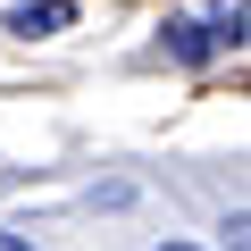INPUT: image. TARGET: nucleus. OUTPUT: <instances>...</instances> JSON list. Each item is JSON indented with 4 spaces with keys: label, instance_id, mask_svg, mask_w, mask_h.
I'll use <instances>...</instances> for the list:
<instances>
[{
    "label": "nucleus",
    "instance_id": "1",
    "mask_svg": "<svg viewBox=\"0 0 251 251\" xmlns=\"http://www.w3.org/2000/svg\"><path fill=\"white\" fill-rule=\"evenodd\" d=\"M234 42H243V9L176 17V25H168V50H176V59H209V50H234Z\"/></svg>",
    "mask_w": 251,
    "mask_h": 251
},
{
    "label": "nucleus",
    "instance_id": "2",
    "mask_svg": "<svg viewBox=\"0 0 251 251\" xmlns=\"http://www.w3.org/2000/svg\"><path fill=\"white\" fill-rule=\"evenodd\" d=\"M67 17H75L67 0H42V9H17L9 25H17V34H42V25H67Z\"/></svg>",
    "mask_w": 251,
    "mask_h": 251
},
{
    "label": "nucleus",
    "instance_id": "3",
    "mask_svg": "<svg viewBox=\"0 0 251 251\" xmlns=\"http://www.w3.org/2000/svg\"><path fill=\"white\" fill-rule=\"evenodd\" d=\"M0 251H34V243H25V234H0Z\"/></svg>",
    "mask_w": 251,
    "mask_h": 251
},
{
    "label": "nucleus",
    "instance_id": "4",
    "mask_svg": "<svg viewBox=\"0 0 251 251\" xmlns=\"http://www.w3.org/2000/svg\"><path fill=\"white\" fill-rule=\"evenodd\" d=\"M159 251H193V243H159Z\"/></svg>",
    "mask_w": 251,
    "mask_h": 251
}]
</instances>
